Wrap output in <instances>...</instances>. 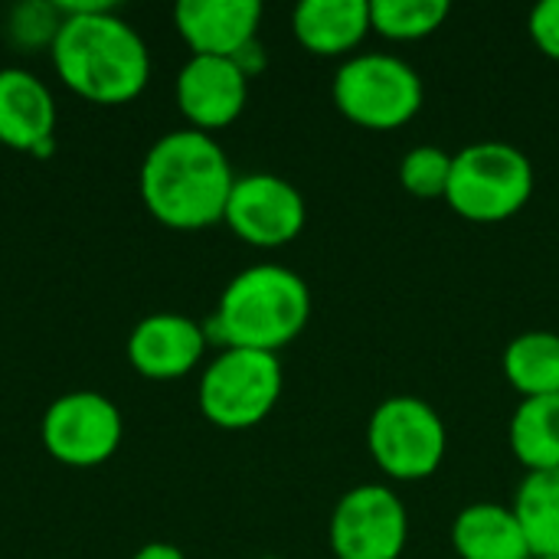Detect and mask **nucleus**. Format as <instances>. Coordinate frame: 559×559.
I'll return each mask as SVG.
<instances>
[{
    "label": "nucleus",
    "mask_w": 559,
    "mask_h": 559,
    "mask_svg": "<svg viewBox=\"0 0 559 559\" xmlns=\"http://www.w3.org/2000/svg\"><path fill=\"white\" fill-rule=\"evenodd\" d=\"M62 26L49 46L56 75L95 105H124L151 79V52L141 33L105 0H59Z\"/></svg>",
    "instance_id": "obj_1"
},
{
    "label": "nucleus",
    "mask_w": 559,
    "mask_h": 559,
    "mask_svg": "<svg viewBox=\"0 0 559 559\" xmlns=\"http://www.w3.org/2000/svg\"><path fill=\"white\" fill-rule=\"evenodd\" d=\"M144 210L170 229H206L223 223L236 183L226 151L206 131H167L141 164Z\"/></svg>",
    "instance_id": "obj_2"
},
{
    "label": "nucleus",
    "mask_w": 559,
    "mask_h": 559,
    "mask_svg": "<svg viewBox=\"0 0 559 559\" xmlns=\"http://www.w3.org/2000/svg\"><path fill=\"white\" fill-rule=\"evenodd\" d=\"M311 318L308 282L285 265H252L219 295L213 318L203 324L213 344L278 354L301 337Z\"/></svg>",
    "instance_id": "obj_3"
},
{
    "label": "nucleus",
    "mask_w": 559,
    "mask_h": 559,
    "mask_svg": "<svg viewBox=\"0 0 559 559\" xmlns=\"http://www.w3.org/2000/svg\"><path fill=\"white\" fill-rule=\"evenodd\" d=\"M531 157L504 141H478L452 157L445 203L468 223H504L518 216L534 197Z\"/></svg>",
    "instance_id": "obj_4"
},
{
    "label": "nucleus",
    "mask_w": 559,
    "mask_h": 559,
    "mask_svg": "<svg viewBox=\"0 0 559 559\" xmlns=\"http://www.w3.org/2000/svg\"><path fill=\"white\" fill-rule=\"evenodd\" d=\"M426 88L419 72L386 52H360L341 62L334 75L337 111L367 131H396L423 108Z\"/></svg>",
    "instance_id": "obj_5"
},
{
    "label": "nucleus",
    "mask_w": 559,
    "mask_h": 559,
    "mask_svg": "<svg viewBox=\"0 0 559 559\" xmlns=\"http://www.w3.org/2000/svg\"><path fill=\"white\" fill-rule=\"evenodd\" d=\"M285 377L278 354L226 347L200 377V413L229 432L252 429L269 419L282 396Z\"/></svg>",
    "instance_id": "obj_6"
},
{
    "label": "nucleus",
    "mask_w": 559,
    "mask_h": 559,
    "mask_svg": "<svg viewBox=\"0 0 559 559\" xmlns=\"http://www.w3.org/2000/svg\"><path fill=\"white\" fill-rule=\"evenodd\" d=\"M445 445L449 432L442 416L419 396H390L367 423L370 459L393 481L432 478L445 459Z\"/></svg>",
    "instance_id": "obj_7"
},
{
    "label": "nucleus",
    "mask_w": 559,
    "mask_h": 559,
    "mask_svg": "<svg viewBox=\"0 0 559 559\" xmlns=\"http://www.w3.org/2000/svg\"><path fill=\"white\" fill-rule=\"evenodd\" d=\"M124 436V419L121 409L95 393V390H75L62 393L59 400L49 403L39 423V439L43 449L72 468H95L108 462Z\"/></svg>",
    "instance_id": "obj_8"
},
{
    "label": "nucleus",
    "mask_w": 559,
    "mask_h": 559,
    "mask_svg": "<svg viewBox=\"0 0 559 559\" xmlns=\"http://www.w3.org/2000/svg\"><path fill=\"white\" fill-rule=\"evenodd\" d=\"M328 540L337 559H400L409 540V511L386 485H357L334 504Z\"/></svg>",
    "instance_id": "obj_9"
},
{
    "label": "nucleus",
    "mask_w": 559,
    "mask_h": 559,
    "mask_svg": "<svg viewBox=\"0 0 559 559\" xmlns=\"http://www.w3.org/2000/svg\"><path fill=\"white\" fill-rule=\"evenodd\" d=\"M223 223L246 246L282 249L305 233L308 206L295 183L275 174H246L236 177Z\"/></svg>",
    "instance_id": "obj_10"
},
{
    "label": "nucleus",
    "mask_w": 559,
    "mask_h": 559,
    "mask_svg": "<svg viewBox=\"0 0 559 559\" xmlns=\"http://www.w3.org/2000/svg\"><path fill=\"white\" fill-rule=\"evenodd\" d=\"M249 102V75L236 59L190 56L177 75V105L193 131H219L233 124Z\"/></svg>",
    "instance_id": "obj_11"
},
{
    "label": "nucleus",
    "mask_w": 559,
    "mask_h": 559,
    "mask_svg": "<svg viewBox=\"0 0 559 559\" xmlns=\"http://www.w3.org/2000/svg\"><path fill=\"white\" fill-rule=\"evenodd\" d=\"M206 328L187 314L160 311L134 324L128 337V360L144 380H180L200 367L206 354Z\"/></svg>",
    "instance_id": "obj_12"
},
{
    "label": "nucleus",
    "mask_w": 559,
    "mask_h": 559,
    "mask_svg": "<svg viewBox=\"0 0 559 559\" xmlns=\"http://www.w3.org/2000/svg\"><path fill=\"white\" fill-rule=\"evenodd\" d=\"M259 0H180L174 7V26L193 56L236 59L259 39Z\"/></svg>",
    "instance_id": "obj_13"
},
{
    "label": "nucleus",
    "mask_w": 559,
    "mask_h": 559,
    "mask_svg": "<svg viewBox=\"0 0 559 559\" xmlns=\"http://www.w3.org/2000/svg\"><path fill=\"white\" fill-rule=\"evenodd\" d=\"M0 144L29 157L56 151V102L43 79L26 69H0Z\"/></svg>",
    "instance_id": "obj_14"
},
{
    "label": "nucleus",
    "mask_w": 559,
    "mask_h": 559,
    "mask_svg": "<svg viewBox=\"0 0 559 559\" xmlns=\"http://www.w3.org/2000/svg\"><path fill=\"white\" fill-rule=\"evenodd\" d=\"M292 33L311 56L350 59L367 33H373L370 0H305L292 13Z\"/></svg>",
    "instance_id": "obj_15"
},
{
    "label": "nucleus",
    "mask_w": 559,
    "mask_h": 559,
    "mask_svg": "<svg viewBox=\"0 0 559 559\" xmlns=\"http://www.w3.org/2000/svg\"><path fill=\"white\" fill-rule=\"evenodd\" d=\"M452 547L462 559H534L514 508L498 501L462 508L452 524Z\"/></svg>",
    "instance_id": "obj_16"
},
{
    "label": "nucleus",
    "mask_w": 559,
    "mask_h": 559,
    "mask_svg": "<svg viewBox=\"0 0 559 559\" xmlns=\"http://www.w3.org/2000/svg\"><path fill=\"white\" fill-rule=\"evenodd\" d=\"M511 452L527 472H554L559 468V396L521 400L514 409Z\"/></svg>",
    "instance_id": "obj_17"
},
{
    "label": "nucleus",
    "mask_w": 559,
    "mask_h": 559,
    "mask_svg": "<svg viewBox=\"0 0 559 559\" xmlns=\"http://www.w3.org/2000/svg\"><path fill=\"white\" fill-rule=\"evenodd\" d=\"M504 377L521 400L559 396V334L527 331L518 334L504 350Z\"/></svg>",
    "instance_id": "obj_18"
},
{
    "label": "nucleus",
    "mask_w": 559,
    "mask_h": 559,
    "mask_svg": "<svg viewBox=\"0 0 559 559\" xmlns=\"http://www.w3.org/2000/svg\"><path fill=\"white\" fill-rule=\"evenodd\" d=\"M511 508L524 527L534 559L559 557V468L527 472Z\"/></svg>",
    "instance_id": "obj_19"
},
{
    "label": "nucleus",
    "mask_w": 559,
    "mask_h": 559,
    "mask_svg": "<svg viewBox=\"0 0 559 559\" xmlns=\"http://www.w3.org/2000/svg\"><path fill=\"white\" fill-rule=\"evenodd\" d=\"M449 10L445 0H370V29L393 43H416L432 36Z\"/></svg>",
    "instance_id": "obj_20"
},
{
    "label": "nucleus",
    "mask_w": 559,
    "mask_h": 559,
    "mask_svg": "<svg viewBox=\"0 0 559 559\" xmlns=\"http://www.w3.org/2000/svg\"><path fill=\"white\" fill-rule=\"evenodd\" d=\"M452 157L455 154H449L445 147H436V144H419V147L406 151V157L400 164L403 190L419 200H445L449 177H452Z\"/></svg>",
    "instance_id": "obj_21"
},
{
    "label": "nucleus",
    "mask_w": 559,
    "mask_h": 559,
    "mask_svg": "<svg viewBox=\"0 0 559 559\" xmlns=\"http://www.w3.org/2000/svg\"><path fill=\"white\" fill-rule=\"evenodd\" d=\"M62 10L59 3H49V0H26V3H16L10 10V20H7V33L16 46L23 49H43V46H52L59 26H62Z\"/></svg>",
    "instance_id": "obj_22"
},
{
    "label": "nucleus",
    "mask_w": 559,
    "mask_h": 559,
    "mask_svg": "<svg viewBox=\"0 0 559 559\" xmlns=\"http://www.w3.org/2000/svg\"><path fill=\"white\" fill-rule=\"evenodd\" d=\"M527 29H531V39L537 43V49L559 62V0H544L531 10V20H527Z\"/></svg>",
    "instance_id": "obj_23"
},
{
    "label": "nucleus",
    "mask_w": 559,
    "mask_h": 559,
    "mask_svg": "<svg viewBox=\"0 0 559 559\" xmlns=\"http://www.w3.org/2000/svg\"><path fill=\"white\" fill-rule=\"evenodd\" d=\"M131 559H187V557H183V550H180V547L154 540V544H144V547H141V550H138Z\"/></svg>",
    "instance_id": "obj_24"
},
{
    "label": "nucleus",
    "mask_w": 559,
    "mask_h": 559,
    "mask_svg": "<svg viewBox=\"0 0 559 559\" xmlns=\"http://www.w3.org/2000/svg\"><path fill=\"white\" fill-rule=\"evenodd\" d=\"M537 559H559V557H537Z\"/></svg>",
    "instance_id": "obj_25"
},
{
    "label": "nucleus",
    "mask_w": 559,
    "mask_h": 559,
    "mask_svg": "<svg viewBox=\"0 0 559 559\" xmlns=\"http://www.w3.org/2000/svg\"><path fill=\"white\" fill-rule=\"evenodd\" d=\"M262 559H275V557H262Z\"/></svg>",
    "instance_id": "obj_26"
}]
</instances>
